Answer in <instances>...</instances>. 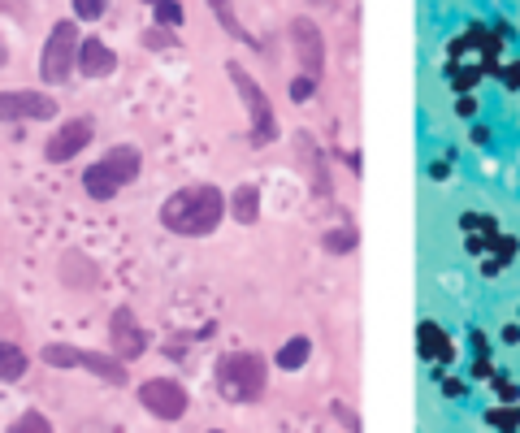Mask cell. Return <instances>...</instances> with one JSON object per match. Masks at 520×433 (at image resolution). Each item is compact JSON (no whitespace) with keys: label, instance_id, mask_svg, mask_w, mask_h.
<instances>
[{"label":"cell","instance_id":"cell-1","mask_svg":"<svg viewBox=\"0 0 520 433\" xmlns=\"http://www.w3.org/2000/svg\"><path fill=\"white\" fill-rule=\"evenodd\" d=\"M221 221H226V195H221L213 182L182 187L161 204V226L169 234H182V239H204V234H213Z\"/></svg>","mask_w":520,"mask_h":433},{"label":"cell","instance_id":"cell-2","mask_svg":"<svg viewBox=\"0 0 520 433\" xmlns=\"http://www.w3.org/2000/svg\"><path fill=\"white\" fill-rule=\"evenodd\" d=\"M217 390L226 403H260L269 390V364L260 351H230L217 360Z\"/></svg>","mask_w":520,"mask_h":433},{"label":"cell","instance_id":"cell-3","mask_svg":"<svg viewBox=\"0 0 520 433\" xmlns=\"http://www.w3.org/2000/svg\"><path fill=\"white\" fill-rule=\"evenodd\" d=\"M139 169H143V152L135 148V143H117V148L104 152L96 165H87L83 191L91 195V200L109 204V200H117V191L139 178Z\"/></svg>","mask_w":520,"mask_h":433},{"label":"cell","instance_id":"cell-4","mask_svg":"<svg viewBox=\"0 0 520 433\" xmlns=\"http://www.w3.org/2000/svg\"><path fill=\"white\" fill-rule=\"evenodd\" d=\"M39 360H44L48 369H83V373L100 377V382H109V386H126L130 382L126 360L104 356V351L74 347V343H44V347H39Z\"/></svg>","mask_w":520,"mask_h":433},{"label":"cell","instance_id":"cell-5","mask_svg":"<svg viewBox=\"0 0 520 433\" xmlns=\"http://www.w3.org/2000/svg\"><path fill=\"white\" fill-rule=\"evenodd\" d=\"M78 39H83V35H78V22H74V18H61V22L48 31L44 57H39V78H44L48 87L70 83L74 57H78Z\"/></svg>","mask_w":520,"mask_h":433},{"label":"cell","instance_id":"cell-6","mask_svg":"<svg viewBox=\"0 0 520 433\" xmlns=\"http://www.w3.org/2000/svg\"><path fill=\"white\" fill-rule=\"evenodd\" d=\"M226 74H230L234 91H239V96L247 100V113H252V148H265V143L278 139V117H273L269 96L260 91V83L243 70L239 61H226Z\"/></svg>","mask_w":520,"mask_h":433},{"label":"cell","instance_id":"cell-7","mask_svg":"<svg viewBox=\"0 0 520 433\" xmlns=\"http://www.w3.org/2000/svg\"><path fill=\"white\" fill-rule=\"evenodd\" d=\"M135 395L143 403V412H152L156 421H182L191 408V395L178 377H148V382H139Z\"/></svg>","mask_w":520,"mask_h":433},{"label":"cell","instance_id":"cell-8","mask_svg":"<svg viewBox=\"0 0 520 433\" xmlns=\"http://www.w3.org/2000/svg\"><path fill=\"white\" fill-rule=\"evenodd\" d=\"M91 135H96V122H91L87 113L65 117V122H61L57 130H52L48 143H44V161H48V165H65V161H74V156L91 143Z\"/></svg>","mask_w":520,"mask_h":433},{"label":"cell","instance_id":"cell-9","mask_svg":"<svg viewBox=\"0 0 520 433\" xmlns=\"http://www.w3.org/2000/svg\"><path fill=\"white\" fill-rule=\"evenodd\" d=\"M61 104L48 91H0V122H48Z\"/></svg>","mask_w":520,"mask_h":433},{"label":"cell","instance_id":"cell-10","mask_svg":"<svg viewBox=\"0 0 520 433\" xmlns=\"http://www.w3.org/2000/svg\"><path fill=\"white\" fill-rule=\"evenodd\" d=\"M291 39H295L299 74H308L312 83H321V74H325V39H321V26L312 22V18H295V22H291Z\"/></svg>","mask_w":520,"mask_h":433},{"label":"cell","instance_id":"cell-11","mask_svg":"<svg viewBox=\"0 0 520 433\" xmlns=\"http://www.w3.org/2000/svg\"><path fill=\"white\" fill-rule=\"evenodd\" d=\"M109 347H113V356L117 360H135L148 351V330L139 325V317L130 312L126 304H117L113 308V321H109Z\"/></svg>","mask_w":520,"mask_h":433},{"label":"cell","instance_id":"cell-12","mask_svg":"<svg viewBox=\"0 0 520 433\" xmlns=\"http://www.w3.org/2000/svg\"><path fill=\"white\" fill-rule=\"evenodd\" d=\"M74 70L83 74V78H109L117 70V52L104 44L100 35H87V39H78V57H74Z\"/></svg>","mask_w":520,"mask_h":433},{"label":"cell","instance_id":"cell-13","mask_svg":"<svg viewBox=\"0 0 520 433\" xmlns=\"http://www.w3.org/2000/svg\"><path fill=\"white\" fill-rule=\"evenodd\" d=\"M230 217L239 221V226H256L260 221V187L256 182H243V187L230 195Z\"/></svg>","mask_w":520,"mask_h":433},{"label":"cell","instance_id":"cell-14","mask_svg":"<svg viewBox=\"0 0 520 433\" xmlns=\"http://www.w3.org/2000/svg\"><path fill=\"white\" fill-rule=\"evenodd\" d=\"M308 356H312V338L295 334V338H286V343L278 347L273 364H278V369H286V373H295V369H304V364H308Z\"/></svg>","mask_w":520,"mask_h":433},{"label":"cell","instance_id":"cell-15","mask_svg":"<svg viewBox=\"0 0 520 433\" xmlns=\"http://www.w3.org/2000/svg\"><path fill=\"white\" fill-rule=\"evenodd\" d=\"M26 369H31V356L18 343H0V382H18Z\"/></svg>","mask_w":520,"mask_h":433},{"label":"cell","instance_id":"cell-16","mask_svg":"<svg viewBox=\"0 0 520 433\" xmlns=\"http://www.w3.org/2000/svg\"><path fill=\"white\" fill-rule=\"evenodd\" d=\"M356 243H360V234L351 230V226H334V230H325L321 234V247L330 256H347V252H356Z\"/></svg>","mask_w":520,"mask_h":433},{"label":"cell","instance_id":"cell-17","mask_svg":"<svg viewBox=\"0 0 520 433\" xmlns=\"http://www.w3.org/2000/svg\"><path fill=\"white\" fill-rule=\"evenodd\" d=\"M416 338H421V347H425V356H429V360H451V343L438 334V325H434V321H425V325H421V334H416Z\"/></svg>","mask_w":520,"mask_h":433},{"label":"cell","instance_id":"cell-18","mask_svg":"<svg viewBox=\"0 0 520 433\" xmlns=\"http://www.w3.org/2000/svg\"><path fill=\"white\" fill-rule=\"evenodd\" d=\"M152 13H156V26H169V31H178L182 26V0H152Z\"/></svg>","mask_w":520,"mask_h":433},{"label":"cell","instance_id":"cell-19","mask_svg":"<svg viewBox=\"0 0 520 433\" xmlns=\"http://www.w3.org/2000/svg\"><path fill=\"white\" fill-rule=\"evenodd\" d=\"M9 433H57V429H52V421H48V416H44V412H35V408H26V412L18 416V421H13V425H9Z\"/></svg>","mask_w":520,"mask_h":433},{"label":"cell","instance_id":"cell-20","mask_svg":"<svg viewBox=\"0 0 520 433\" xmlns=\"http://www.w3.org/2000/svg\"><path fill=\"white\" fill-rule=\"evenodd\" d=\"M143 44H148L152 52H165V48L178 44V31H169V26H148V31H143Z\"/></svg>","mask_w":520,"mask_h":433},{"label":"cell","instance_id":"cell-21","mask_svg":"<svg viewBox=\"0 0 520 433\" xmlns=\"http://www.w3.org/2000/svg\"><path fill=\"white\" fill-rule=\"evenodd\" d=\"M74 5V18L78 22H100L104 9H109V0H70Z\"/></svg>","mask_w":520,"mask_h":433},{"label":"cell","instance_id":"cell-22","mask_svg":"<svg viewBox=\"0 0 520 433\" xmlns=\"http://www.w3.org/2000/svg\"><path fill=\"white\" fill-rule=\"evenodd\" d=\"M312 91H317V83H312V78H308V74H299V78H295V83H291V100H295V104H304V100L312 96Z\"/></svg>","mask_w":520,"mask_h":433},{"label":"cell","instance_id":"cell-23","mask_svg":"<svg viewBox=\"0 0 520 433\" xmlns=\"http://www.w3.org/2000/svg\"><path fill=\"white\" fill-rule=\"evenodd\" d=\"M490 421L499 425L503 433H512V421H516V416H512V412H490Z\"/></svg>","mask_w":520,"mask_h":433},{"label":"cell","instance_id":"cell-24","mask_svg":"<svg viewBox=\"0 0 520 433\" xmlns=\"http://www.w3.org/2000/svg\"><path fill=\"white\" fill-rule=\"evenodd\" d=\"M213 433H221V429H213Z\"/></svg>","mask_w":520,"mask_h":433}]
</instances>
